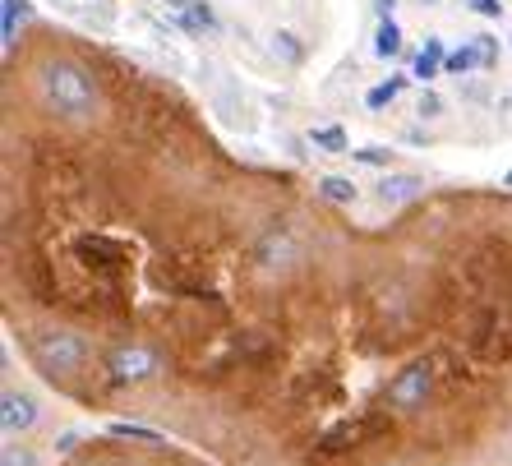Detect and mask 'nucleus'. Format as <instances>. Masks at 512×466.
I'll return each mask as SVG.
<instances>
[{
	"label": "nucleus",
	"mask_w": 512,
	"mask_h": 466,
	"mask_svg": "<svg viewBox=\"0 0 512 466\" xmlns=\"http://www.w3.org/2000/svg\"><path fill=\"white\" fill-rule=\"evenodd\" d=\"M402 88H406V74H393L388 84L370 88V97H365V102H370V111H383V107H388V102H393L397 93H402Z\"/></svg>",
	"instance_id": "1a4fd4ad"
},
{
	"label": "nucleus",
	"mask_w": 512,
	"mask_h": 466,
	"mask_svg": "<svg viewBox=\"0 0 512 466\" xmlns=\"http://www.w3.org/2000/svg\"><path fill=\"white\" fill-rule=\"evenodd\" d=\"M374 51H379L383 60H388V56H402V28H397L393 19H379V33H374Z\"/></svg>",
	"instance_id": "423d86ee"
},
{
	"label": "nucleus",
	"mask_w": 512,
	"mask_h": 466,
	"mask_svg": "<svg viewBox=\"0 0 512 466\" xmlns=\"http://www.w3.org/2000/svg\"><path fill=\"white\" fill-rule=\"evenodd\" d=\"M28 14V0H5V51L19 42V28H14V19H24Z\"/></svg>",
	"instance_id": "9d476101"
},
{
	"label": "nucleus",
	"mask_w": 512,
	"mask_h": 466,
	"mask_svg": "<svg viewBox=\"0 0 512 466\" xmlns=\"http://www.w3.org/2000/svg\"><path fill=\"white\" fill-rule=\"evenodd\" d=\"M420 116H439V97H434V93H425V97H420Z\"/></svg>",
	"instance_id": "2eb2a0df"
},
{
	"label": "nucleus",
	"mask_w": 512,
	"mask_h": 466,
	"mask_svg": "<svg viewBox=\"0 0 512 466\" xmlns=\"http://www.w3.org/2000/svg\"><path fill=\"white\" fill-rule=\"evenodd\" d=\"M476 14H485V19H503V0H466Z\"/></svg>",
	"instance_id": "f8f14e48"
},
{
	"label": "nucleus",
	"mask_w": 512,
	"mask_h": 466,
	"mask_svg": "<svg viewBox=\"0 0 512 466\" xmlns=\"http://www.w3.org/2000/svg\"><path fill=\"white\" fill-rule=\"evenodd\" d=\"M499 185H503V190H512V171H508V176H503V180H499Z\"/></svg>",
	"instance_id": "f3484780"
},
{
	"label": "nucleus",
	"mask_w": 512,
	"mask_h": 466,
	"mask_svg": "<svg viewBox=\"0 0 512 466\" xmlns=\"http://www.w3.org/2000/svg\"><path fill=\"white\" fill-rule=\"evenodd\" d=\"M319 194L323 199H328V204H356V185H351V180H342V176H323L319 180Z\"/></svg>",
	"instance_id": "0eeeda50"
},
{
	"label": "nucleus",
	"mask_w": 512,
	"mask_h": 466,
	"mask_svg": "<svg viewBox=\"0 0 512 466\" xmlns=\"http://www.w3.org/2000/svg\"><path fill=\"white\" fill-rule=\"evenodd\" d=\"M56 466H222V462H213V457L190 448V443H176L167 434L130 425V430H120V434L79 439Z\"/></svg>",
	"instance_id": "f03ea898"
},
{
	"label": "nucleus",
	"mask_w": 512,
	"mask_h": 466,
	"mask_svg": "<svg viewBox=\"0 0 512 466\" xmlns=\"http://www.w3.org/2000/svg\"><path fill=\"white\" fill-rule=\"evenodd\" d=\"M33 425H37V402L24 388L5 383V439H24Z\"/></svg>",
	"instance_id": "7ed1b4c3"
},
{
	"label": "nucleus",
	"mask_w": 512,
	"mask_h": 466,
	"mask_svg": "<svg viewBox=\"0 0 512 466\" xmlns=\"http://www.w3.org/2000/svg\"><path fill=\"white\" fill-rule=\"evenodd\" d=\"M393 10H397V0H374V14H379V19H393Z\"/></svg>",
	"instance_id": "dca6fc26"
},
{
	"label": "nucleus",
	"mask_w": 512,
	"mask_h": 466,
	"mask_svg": "<svg viewBox=\"0 0 512 466\" xmlns=\"http://www.w3.org/2000/svg\"><path fill=\"white\" fill-rule=\"evenodd\" d=\"M310 139H314V148H323V153H356L342 125H319V130H310Z\"/></svg>",
	"instance_id": "39448f33"
},
{
	"label": "nucleus",
	"mask_w": 512,
	"mask_h": 466,
	"mask_svg": "<svg viewBox=\"0 0 512 466\" xmlns=\"http://www.w3.org/2000/svg\"><path fill=\"white\" fill-rule=\"evenodd\" d=\"M476 47H480V56H485V70L489 65H499V47H494V37H476Z\"/></svg>",
	"instance_id": "4468645a"
},
{
	"label": "nucleus",
	"mask_w": 512,
	"mask_h": 466,
	"mask_svg": "<svg viewBox=\"0 0 512 466\" xmlns=\"http://www.w3.org/2000/svg\"><path fill=\"white\" fill-rule=\"evenodd\" d=\"M185 28H217V14L203 0H194L190 10H185Z\"/></svg>",
	"instance_id": "9b49d317"
},
{
	"label": "nucleus",
	"mask_w": 512,
	"mask_h": 466,
	"mask_svg": "<svg viewBox=\"0 0 512 466\" xmlns=\"http://www.w3.org/2000/svg\"><path fill=\"white\" fill-rule=\"evenodd\" d=\"M107 411L222 466H512V190L365 227L231 153Z\"/></svg>",
	"instance_id": "f257e3e1"
},
{
	"label": "nucleus",
	"mask_w": 512,
	"mask_h": 466,
	"mask_svg": "<svg viewBox=\"0 0 512 466\" xmlns=\"http://www.w3.org/2000/svg\"><path fill=\"white\" fill-rule=\"evenodd\" d=\"M443 60H448V56H443V42H439V37H429V42H425V51H420V56H416V65H411V74H416L420 84H429V79H439Z\"/></svg>",
	"instance_id": "20e7f679"
},
{
	"label": "nucleus",
	"mask_w": 512,
	"mask_h": 466,
	"mask_svg": "<svg viewBox=\"0 0 512 466\" xmlns=\"http://www.w3.org/2000/svg\"><path fill=\"white\" fill-rule=\"evenodd\" d=\"M273 51H282V56H286V60H291V65H296V60H300V47H296V42H291V33H277Z\"/></svg>",
	"instance_id": "ddd939ff"
},
{
	"label": "nucleus",
	"mask_w": 512,
	"mask_h": 466,
	"mask_svg": "<svg viewBox=\"0 0 512 466\" xmlns=\"http://www.w3.org/2000/svg\"><path fill=\"white\" fill-rule=\"evenodd\" d=\"M476 65H485V56H480V47H462V51H453V56L443 60V70H448V74H457V79H462V74H471V70H476Z\"/></svg>",
	"instance_id": "6e6552de"
}]
</instances>
